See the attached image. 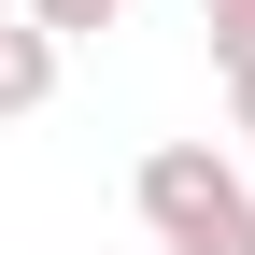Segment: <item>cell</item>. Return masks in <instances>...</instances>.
Returning <instances> with one entry per match:
<instances>
[{"mask_svg": "<svg viewBox=\"0 0 255 255\" xmlns=\"http://www.w3.org/2000/svg\"><path fill=\"white\" fill-rule=\"evenodd\" d=\"M142 227L170 241V255H255V184L213 142H156L142 156Z\"/></svg>", "mask_w": 255, "mask_h": 255, "instance_id": "obj_1", "label": "cell"}, {"mask_svg": "<svg viewBox=\"0 0 255 255\" xmlns=\"http://www.w3.org/2000/svg\"><path fill=\"white\" fill-rule=\"evenodd\" d=\"M57 57H71L57 28H28V14H0V114H43V100H57Z\"/></svg>", "mask_w": 255, "mask_h": 255, "instance_id": "obj_2", "label": "cell"}, {"mask_svg": "<svg viewBox=\"0 0 255 255\" xmlns=\"http://www.w3.org/2000/svg\"><path fill=\"white\" fill-rule=\"evenodd\" d=\"M128 0H28V28H57V43H85V28H114Z\"/></svg>", "mask_w": 255, "mask_h": 255, "instance_id": "obj_3", "label": "cell"}, {"mask_svg": "<svg viewBox=\"0 0 255 255\" xmlns=\"http://www.w3.org/2000/svg\"><path fill=\"white\" fill-rule=\"evenodd\" d=\"M199 28H213V57H227V71L255 57V0H199Z\"/></svg>", "mask_w": 255, "mask_h": 255, "instance_id": "obj_4", "label": "cell"}, {"mask_svg": "<svg viewBox=\"0 0 255 255\" xmlns=\"http://www.w3.org/2000/svg\"><path fill=\"white\" fill-rule=\"evenodd\" d=\"M227 128H241V142H255V57H241V71H227Z\"/></svg>", "mask_w": 255, "mask_h": 255, "instance_id": "obj_5", "label": "cell"}, {"mask_svg": "<svg viewBox=\"0 0 255 255\" xmlns=\"http://www.w3.org/2000/svg\"><path fill=\"white\" fill-rule=\"evenodd\" d=\"M0 14H28V0H0Z\"/></svg>", "mask_w": 255, "mask_h": 255, "instance_id": "obj_6", "label": "cell"}]
</instances>
